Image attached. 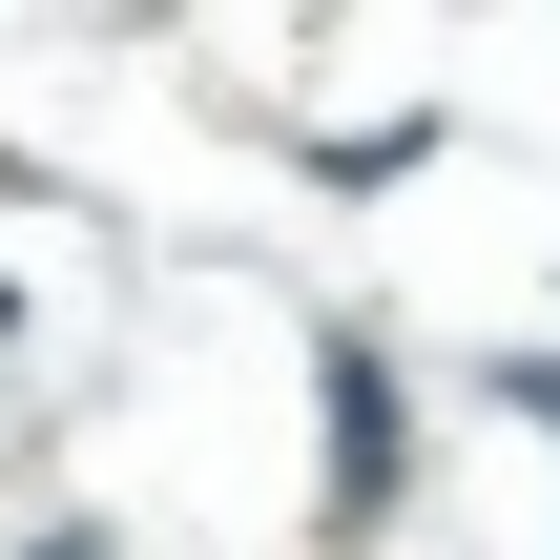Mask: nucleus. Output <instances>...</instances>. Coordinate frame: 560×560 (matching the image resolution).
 <instances>
[{
    "label": "nucleus",
    "instance_id": "f03ea898",
    "mask_svg": "<svg viewBox=\"0 0 560 560\" xmlns=\"http://www.w3.org/2000/svg\"><path fill=\"white\" fill-rule=\"evenodd\" d=\"M42 560H104V540H83V520H62V540H42Z\"/></svg>",
    "mask_w": 560,
    "mask_h": 560
},
{
    "label": "nucleus",
    "instance_id": "7ed1b4c3",
    "mask_svg": "<svg viewBox=\"0 0 560 560\" xmlns=\"http://www.w3.org/2000/svg\"><path fill=\"white\" fill-rule=\"evenodd\" d=\"M0 332H21V291H0Z\"/></svg>",
    "mask_w": 560,
    "mask_h": 560
},
{
    "label": "nucleus",
    "instance_id": "f257e3e1",
    "mask_svg": "<svg viewBox=\"0 0 560 560\" xmlns=\"http://www.w3.org/2000/svg\"><path fill=\"white\" fill-rule=\"evenodd\" d=\"M312 395H332V499H312V520H332V540H374V520L416 499V395H395V353H374V332H332V353H312Z\"/></svg>",
    "mask_w": 560,
    "mask_h": 560
}]
</instances>
